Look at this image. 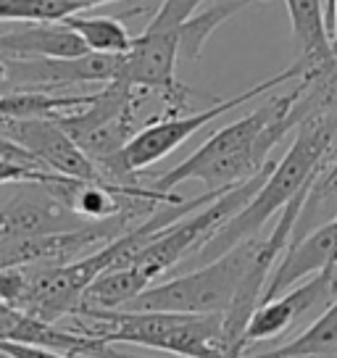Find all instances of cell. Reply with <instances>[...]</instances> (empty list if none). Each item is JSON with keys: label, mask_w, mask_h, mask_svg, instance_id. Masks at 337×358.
Listing matches in <instances>:
<instances>
[{"label": "cell", "mask_w": 337, "mask_h": 358, "mask_svg": "<svg viewBox=\"0 0 337 358\" xmlns=\"http://www.w3.org/2000/svg\"><path fill=\"white\" fill-rule=\"evenodd\" d=\"M303 90L306 82L301 79L295 90L271 98L248 116L222 127L195 153L148 182V187L161 195H171L177 185L198 179L208 190H227L256 177L261 169H266L271 150L285 140V134L298 129L306 119V108L301 103Z\"/></svg>", "instance_id": "1"}, {"label": "cell", "mask_w": 337, "mask_h": 358, "mask_svg": "<svg viewBox=\"0 0 337 358\" xmlns=\"http://www.w3.org/2000/svg\"><path fill=\"white\" fill-rule=\"evenodd\" d=\"M332 150H337V106H327V108L308 113L301 122L292 145L274 164L266 182L253 195V201L237 216H232L195 253L198 264L216 261L219 256H224L227 250L259 235L264 224L269 222L274 213H280L298 192L316 185V179L322 177V169L327 166V156Z\"/></svg>", "instance_id": "2"}, {"label": "cell", "mask_w": 337, "mask_h": 358, "mask_svg": "<svg viewBox=\"0 0 337 358\" xmlns=\"http://www.w3.org/2000/svg\"><path fill=\"white\" fill-rule=\"evenodd\" d=\"M61 327L111 345H143L182 358H229L245 353L227 335L224 313L137 311V308H79Z\"/></svg>", "instance_id": "3"}, {"label": "cell", "mask_w": 337, "mask_h": 358, "mask_svg": "<svg viewBox=\"0 0 337 358\" xmlns=\"http://www.w3.org/2000/svg\"><path fill=\"white\" fill-rule=\"evenodd\" d=\"M311 69H314V64H311L308 58L301 56L290 69H285L280 74L264 79V82L253 85V87L243 90L240 95H232V98H227V101L214 103L211 108H203V111H195V113L192 111L190 113H164V116L150 119L145 127L137 129V134L129 140V145L124 148L122 156L116 158V164L108 169L106 179H108L111 185H116V187H135L137 177H140L143 169L153 166L156 161L168 156L171 150H177L185 140H190L195 132H201L206 124H211L214 119H219V116H224V113L235 111L240 106H245L248 101L259 98L261 92H266V90L282 87V85H287L292 79H303Z\"/></svg>", "instance_id": "4"}, {"label": "cell", "mask_w": 337, "mask_h": 358, "mask_svg": "<svg viewBox=\"0 0 337 358\" xmlns=\"http://www.w3.org/2000/svg\"><path fill=\"white\" fill-rule=\"evenodd\" d=\"M264 237H250L227 250L216 261L201 264L190 274H182L161 285H150L127 308L137 311H177V313H227L240 295L250 271L256 268Z\"/></svg>", "instance_id": "5"}, {"label": "cell", "mask_w": 337, "mask_h": 358, "mask_svg": "<svg viewBox=\"0 0 337 358\" xmlns=\"http://www.w3.org/2000/svg\"><path fill=\"white\" fill-rule=\"evenodd\" d=\"M203 0H161L153 19L135 37L129 53H124L119 79L145 92H158L166 103V113L187 111L190 87L177 79L180 61V29ZM269 3V0H256Z\"/></svg>", "instance_id": "6"}, {"label": "cell", "mask_w": 337, "mask_h": 358, "mask_svg": "<svg viewBox=\"0 0 337 358\" xmlns=\"http://www.w3.org/2000/svg\"><path fill=\"white\" fill-rule=\"evenodd\" d=\"M274 164H277V161L271 158L269 164H266V169H261L256 177L245 179V182H240L235 187H229V190L222 192V195H219L216 201L208 203V206H203L198 211L187 213V216L177 219L174 224L164 227L161 232L153 235V240H150L129 264H135V266L143 268L150 280H158L164 271H168L171 266H177L182 258H187L190 253L195 256L232 216H237L248 203L253 201V195L261 190V185L266 182ZM124 266H127V264H124Z\"/></svg>", "instance_id": "7"}, {"label": "cell", "mask_w": 337, "mask_h": 358, "mask_svg": "<svg viewBox=\"0 0 337 358\" xmlns=\"http://www.w3.org/2000/svg\"><path fill=\"white\" fill-rule=\"evenodd\" d=\"M0 134L29 150L48 171L85 182H106L95 161L69 137L53 119H11L0 116ZM108 185V182H106Z\"/></svg>", "instance_id": "8"}, {"label": "cell", "mask_w": 337, "mask_h": 358, "mask_svg": "<svg viewBox=\"0 0 337 358\" xmlns=\"http://www.w3.org/2000/svg\"><path fill=\"white\" fill-rule=\"evenodd\" d=\"M337 301V264L322 268L308 282L277 295L274 301L259 303L245 327V345L266 343L285 335L298 319L311 313L319 306H332Z\"/></svg>", "instance_id": "9"}, {"label": "cell", "mask_w": 337, "mask_h": 358, "mask_svg": "<svg viewBox=\"0 0 337 358\" xmlns=\"http://www.w3.org/2000/svg\"><path fill=\"white\" fill-rule=\"evenodd\" d=\"M337 264V216L332 222L322 224L319 229H314L311 235L295 240L285 256L280 258L277 268L271 271L266 290L261 295V303L274 301L277 295L292 287L295 282L314 277L322 268L335 266Z\"/></svg>", "instance_id": "10"}, {"label": "cell", "mask_w": 337, "mask_h": 358, "mask_svg": "<svg viewBox=\"0 0 337 358\" xmlns=\"http://www.w3.org/2000/svg\"><path fill=\"white\" fill-rule=\"evenodd\" d=\"M90 48L64 22H29L0 34L3 58H77Z\"/></svg>", "instance_id": "11"}, {"label": "cell", "mask_w": 337, "mask_h": 358, "mask_svg": "<svg viewBox=\"0 0 337 358\" xmlns=\"http://www.w3.org/2000/svg\"><path fill=\"white\" fill-rule=\"evenodd\" d=\"M287 13H290L292 34L301 45V56L308 58L314 69L335 66V53H332V40H329V27H327L324 0H285Z\"/></svg>", "instance_id": "12"}, {"label": "cell", "mask_w": 337, "mask_h": 358, "mask_svg": "<svg viewBox=\"0 0 337 358\" xmlns=\"http://www.w3.org/2000/svg\"><path fill=\"white\" fill-rule=\"evenodd\" d=\"M150 277L135 264H127V266H113L108 271H103L98 280L92 282L79 308H127L129 303L135 301L137 295L150 287Z\"/></svg>", "instance_id": "13"}, {"label": "cell", "mask_w": 337, "mask_h": 358, "mask_svg": "<svg viewBox=\"0 0 337 358\" xmlns=\"http://www.w3.org/2000/svg\"><path fill=\"white\" fill-rule=\"evenodd\" d=\"M250 3H256V0H216L208 8L192 13L180 29V61H187V64L198 61L203 45L216 32V27H222L229 16H235Z\"/></svg>", "instance_id": "14"}, {"label": "cell", "mask_w": 337, "mask_h": 358, "mask_svg": "<svg viewBox=\"0 0 337 358\" xmlns=\"http://www.w3.org/2000/svg\"><path fill=\"white\" fill-rule=\"evenodd\" d=\"M74 32L85 40L90 48V53H108V56H124L129 53V48L135 43V37L127 32L119 19L113 16H85V13H74L64 19Z\"/></svg>", "instance_id": "15"}, {"label": "cell", "mask_w": 337, "mask_h": 358, "mask_svg": "<svg viewBox=\"0 0 337 358\" xmlns=\"http://www.w3.org/2000/svg\"><path fill=\"white\" fill-rule=\"evenodd\" d=\"M0 158H6V161H13V164H24V166H32V169H40V171H48L37 158L29 153V150H24L22 145H16L13 140L8 137H3L0 134Z\"/></svg>", "instance_id": "16"}, {"label": "cell", "mask_w": 337, "mask_h": 358, "mask_svg": "<svg viewBox=\"0 0 337 358\" xmlns=\"http://www.w3.org/2000/svg\"><path fill=\"white\" fill-rule=\"evenodd\" d=\"M0 358H13V356L8 353V350H3V348H0Z\"/></svg>", "instance_id": "17"}]
</instances>
